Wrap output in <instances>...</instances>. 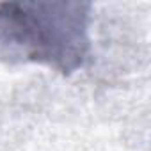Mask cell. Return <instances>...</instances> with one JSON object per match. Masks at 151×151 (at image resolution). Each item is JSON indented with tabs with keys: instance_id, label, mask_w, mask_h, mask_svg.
I'll return each mask as SVG.
<instances>
[{
	"instance_id": "obj_1",
	"label": "cell",
	"mask_w": 151,
	"mask_h": 151,
	"mask_svg": "<svg viewBox=\"0 0 151 151\" xmlns=\"http://www.w3.org/2000/svg\"><path fill=\"white\" fill-rule=\"evenodd\" d=\"M91 13L89 2H0V53L71 75L91 55Z\"/></svg>"
}]
</instances>
